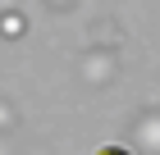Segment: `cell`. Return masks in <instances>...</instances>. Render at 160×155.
I'll use <instances>...</instances> for the list:
<instances>
[{"instance_id": "cell-1", "label": "cell", "mask_w": 160, "mask_h": 155, "mask_svg": "<svg viewBox=\"0 0 160 155\" xmlns=\"http://www.w3.org/2000/svg\"><path fill=\"white\" fill-rule=\"evenodd\" d=\"M101 155H133V151H123V146H105Z\"/></svg>"}]
</instances>
